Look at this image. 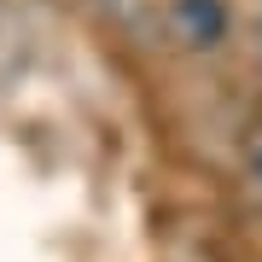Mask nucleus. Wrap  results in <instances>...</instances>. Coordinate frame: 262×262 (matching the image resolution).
<instances>
[{
  "instance_id": "nucleus-1",
  "label": "nucleus",
  "mask_w": 262,
  "mask_h": 262,
  "mask_svg": "<svg viewBox=\"0 0 262 262\" xmlns=\"http://www.w3.org/2000/svg\"><path fill=\"white\" fill-rule=\"evenodd\" d=\"M169 29L181 47H215L227 35V6L222 0H175L169 6Z\"/></svg>"
},
{
  "instance_id": "nucleus-2",
  "label": "nucleus",
  "mask_w": 262,
  "mask_h": 262,
  "mask_svg": "<svg viewBox=\"0 0 262 262\" xmlns=\"http://www.w3.org/2000/svg\"><path fill=\"white\" fill-rule=\"evenodd\" d=\"M245 158H251V175H256V187H262V122L251 128V140H245Z\"/></svg>"
},
{
  "instance_id": "nucleus-3",
  "label": "nucleus",
  "mask_w": 262,
  "mask_h": 262,
  "mask_svg": "<svg viewBox=\"0 0 262 262\" xmlns=\"http://www.w3.org/2000/svg\"><path fill=\"white\" fill-rule=\"evenodd\" d=\"M256 47H262V29H256Z\"/></svg>"
}]
</instances>
